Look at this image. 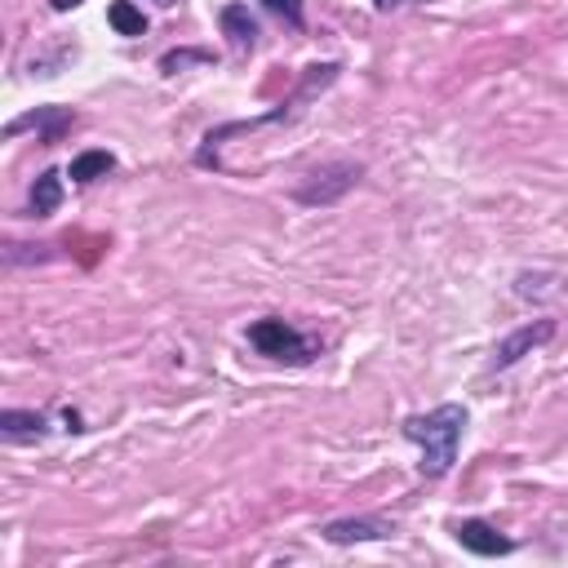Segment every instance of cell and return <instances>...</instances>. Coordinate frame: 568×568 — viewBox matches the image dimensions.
Segmentation results:
<instances>
[{
  "label": "cell",
  "mask_w": 568,
  "mask_h": 568,
  "mask_svg": "<svg viewBox=\"0 0 568 568\" xmlns=\"http://www.w3.org/2000/svg\"><path fill=\"white\" fill-rule=\"evenodd\" d=\"M263 5H267V10H271L280 23H289L293 32L306 23V14H302V0H263Z\"/></svg>",
  "instance_id": "obj_15"
},
{
  "label": "cell",
  "mask_w": 568,
  "mask_h": 568,
  "mask_svg": "<svg viewBox=\"0 0 568 568\" xmlns=\"http://www.w3.org/2000/svg\"><path fill=\"white\" fill-rule=\"evenodd\" d=\"M45 431H49L45 414H32V409H5L0 414V436L5 440H40Z\"/></svg>",
  "instance_id": "obj_10"
},
{
  "label": "cell",
  "mask_w": 568,
  "mask_h": 568,
  "mask_svg": "<svg viewBox=\"0 0 568 568\" xmlns=\"http://www.w3.org/2000/svg\"><path fill=\"white\" fill-rule=\"evenodd\" d=\"M71 112L67 107H36L32 116H23V120H14V125H5V138H14V134H23V129H36L40 134V142H58L67 129H71Z\"/></svg>",
  "instance_id": "obj_8"
},
{
  "label": "cell",
  "mask_w": 568,
  "mask_h": 568,
  "mask_svg": "<svg viewBox=\"0 0 568 568\" xmlns=\"http://www.w3.org/2000/svg\"><path fill=\"white\" fill-rule=\"evenodd\" d=\"M209 62H213V49H174V54L160 58V71L178 76V71H187V67H209Z\"/></svg>",
  "instance_id": "obj_14"
},
{
  "label": "cell",
  "mask_w": 568,
  "mask_h": 568,
  "mask_svg": "<svg viewBox=\"0 0 568 568\" xmlns=\"http://www.w3.org/2000/svg\"><path fill=\"white\" fill-rule=\"evenodd\" d=\"M338 62H320V67H306V76H302V85H298V94H293V103H280L276 112H267V116H254V120H235V125H218V129H209L205 134V147L196 151V165H218V147L231 138V134H254V129H267V125H280V120H289L293 112L289 107H302V103H311L315 94H324L338 80Z\"/></svg>",
  "instance_id": "obj_2"
},
{
  "label": "cell",
  "mask_w": 568,
  "mask_h": 568,
  "mask_svg": "<svg viewBox=\"0 0 568 568\" xmlns=\"http://www.w3.org/2000/svg\"><path fill=\"white\" fill-rule=\"evenodd\" d=\"M58 205H62V178H58V170H45L27 196V218H49Z\"/></svg>",
  "instance_id": "obj_11"
},
{
  "label": "cell",
  "mask_w": 568,
  "mask_h": 568,
  "mask_svg": "<svg viewBox=\"0 0 568 568\" xmlns=\"http://www.w3.org/2000/svg\"><path fill=\"white\" fill-rule=\"evenodd\" d=\"M116 170V155L112 151H80L76 160H71V183H98V178H107Z\"/></svg>",
  "instance_id": "obj_12"
},
{
  "label": "cell",
  "mask_w": 568,
  "mask_h": 568,
  "mask_svg": "<svg viewBox=\"0 0 568 568\" xmlns=\"http://www.w3.org/2000/svg\"><path fill=\"white\" fill-rule=\"evenodd\" d=\"M320 533L334 546H351V542H382V537L395 533V524L382 520V515H347V520H329Z\"/></svg>",
  "instance_id": "obj_6"
},
{
  "label": "cell",
  "mask_w": 568,
  "mask_h": 568,
  "mask_svg": "<svg viewBox=\"0 0 568 568\" xmlns=\"http://www.w3.org/2000/svg\"><path fill=\"white\" fill-rule=\"evenodd\" d=\"M373 5H378V10L386 14V10H395V5H399V0H373Z\"/></svg>",
  "instance_id": "obj_17"
},
{
  "label": "cell",
  "mask_w": 568,
  "mask_h": 568,
  "mask_svg": "<svg viewBox=\"0 0 568 568\" xmlns=\"http://www.w3.org/2000/svg\"><path fill=\"white\" fill-rule=\"evenodd\" d=\"M399 431H404V440H414L422 449L418 471L427 479H440L457 462V444H462V431H466V409L462 404H440V409H431V414L404 418Z\"/></svg>",
  "instance_id": "obj_1"
},
{
  "label": "cell",
  "mask_w": 568,
  "mask_h": 568,
  "mask_svg": "<svg viewBox=\"0 0 568 568\" xmlns=\"http://www.w3.org/2000/svg\"><path fill=\"white\" fill-rule=\"evenodd\" d=\"M76 5H80V0H54V10H58V14H67V10H76Z\"/></svg>",
  "instance_id": "obj_16"
},
{
  "label": "cell",
  "mask_w": 568,
  "mask_h": 568,
  "mask_svg": "<svg viewBox=\"0 0 568 568\" xmlns=\"http://www.w3.org/2000/svg\"><path fill=\"white\" fill-rule=\"evenodd\" d=\"M364 165L360 160H329V165L311 170L302 183H298V205H338L356 183H360Z\"/></svg>",
  "instance_id": "obj_4"
},
{
  "label": "cell",
  "mask_w": 568,
  "mask_h": 568,
  "mask_svg": "<svg viewBox=\"0 0 568 568\" xmlns=\"http://www.w3.org/2000/svg\"><path fill=\"white\" fill-rule=\"evenodd\" d=\"M155 5H160V10H170V5H174V0H155Z\"/></svg>",
  "instance_id": "obj_18"
},
{
  "label": "cell",
  "mask_w": 568,
  "mask_h": 568,
  "mask_svg": "<svg viewBox=\"0 0 568 568\" xmlns=\"http://www.w3.org/2000/svg\"><path fill=\"white\" fill-rule=\"evenodd\" d=\"M250 347L267 360H280V364H311L315 351H320L315 338H306L302 329H293V324L280 320V315H267V320L250 324Z\"/></svg>",
  "instance_id": "obj_3"
},
{
  "label": "cell",
  "mask_w": 568,
  "mask_h": 568,
  "mask_svg": "<svg viewBox=\"0 0 568 568\" xmlns=\"http://www.w3.org/2000/svg\"><path fill=\"white\" fill-rule=\"evenodd\" d=\"M107 23H112L120 36H142V32H147V14L134 5V0H112Z\"/></svg>",
  "instance_id": "obj_13"
},
{
  "label": "cell",
  "mask_w": 568,
  "mask_h": 568,
  "mask_svg": "<svg viewBox=\"0 0 568 568\" xmlns=\"http://www.w3.org/2000/svg\"><path fill=\"white\" fill-rule=\"evenodd\" d=\"M453 537H457L471 555H484V559H494V555H511V550H515V542H511V537H502L489 520H457V524H453Z\"/></svg>",
  "instance_id": "obj_7"
},
{
  "label": "cell",
  "mask_w": 568,
  "mask_h": 568,
  "mask_svg": "<svg viewBox=\"0 0 568 568\" xmlns=\"http://www.w3.org/2000/svg\"><path fill=\"white\" fill-rule=\"evenodd\" d=\"M222 36L235 45V54H250L258 45V23L250 5H222Z\"/></svg>",
  "instance_id": "obj_9"
},
{
  "label": "cell",
  "mask_w": 568,
  "mask_h": 568,
  "mask_svg": "<svg viewBox=\"0 0 568 568\" xmlns=\"http://www.w3.org/2000/svg\"><path fill=\"white\" fill-rule=\"evenodd\" d=\"M555 338V320H533V324H524V329H515L511 338H502L498 347H494V360H489V373H498V369H511L515 360H524L529 351H537L542 343H550Z\"/></svg>",
  "instance_id": "obj_5"
}]
</instances>
